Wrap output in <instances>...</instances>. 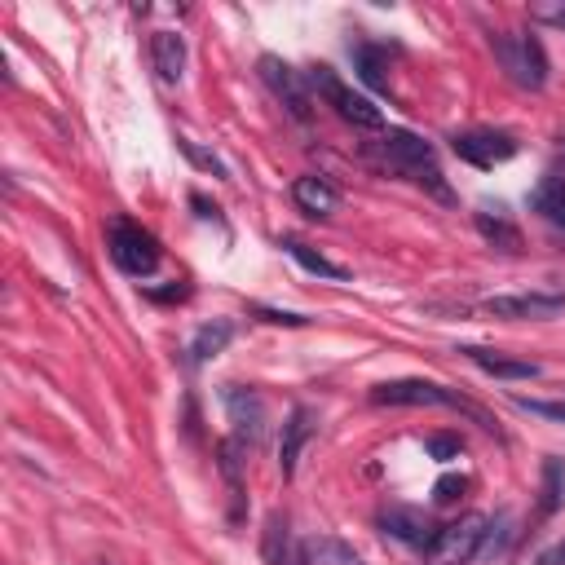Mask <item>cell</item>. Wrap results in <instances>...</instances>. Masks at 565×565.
I'll return each instance as SVG.
<instances>
[{"instance_id":"obj_1","label":"cell","mask_w":565,"mask_h":565,"mask_svg":"<svg viewBox=\"0 0 565 565\" xmlns=\"http://www.w3.org/2000/svg\"><path fill=\"white\" fill-rule=\"evenodd\" d=\"M380 159L393 168V173H402L407 181H415V186H424L433 199H442V204H451V186L442 181V168H437V155L433 146L424 142V137H415L407 129H389L385 137L376 142Z\"/></svg>"},{"instance_id":"obj_2","label":"cell","mask_w":565,"mask_h":565,"mask_svg":"<svg viewBox=\"0 0 565 565\" xmlns=\"http://www.w3.org/2000/svg\"><path fill=\"white\" fill-rule=\"evenodd\" d=\"M499 71L517 84V89H543L548 84V53H543L535 31H495L490 36Z\"/></svg>"},{"instance_id":"obj_3","label":"cell","mask_w":565,"mask_h":565,"mask_svg":"<svg viewBox=\"0 0 565 565\" xmlns=\"http://www.w3.org/2000/svg\"><path fill=\"white\" fill-rule=\"evenodd\" d=\"M371 402L376 407H451V411H464L468 420H477L482 429H495V420L482 407H473L455 389L433 385V380H385V385L371 389Z\"/></svg>"},{"instance_id":"obj_4","label":"cell","mask_w":565,"mask_h":565,"mask_svg":"<svg viewBox=\"0 0 565 565\" xmlns=\"http://www.w3.org/2000/svg\"><path fill=\"white\" fill-rule=\"evenodd\" d=\"M305 84H309V93H318V98L332 106L345 124H354V129H385V111H380L371 98H362V93L349 89V84L340 80L332 67L305 71Z\"/></svg>"},{"instance_id":"obj_5","label":"cell","mask_w":565,"mask_h":565,"mask_svg":"<svg viewBox=\"0 0 565 565\" xmlns=\"http://www.w3.org/2000/svg\"><path fill=\"white\" fill-rule=\"evenodd\" d=\"M490 517L482 513H464L451 526L433 530V539L424 543V565H473L477 552H482Z\"/></svg>"},{"instance_id":"obj_6","label":"cell","mask_w":565,"mask_h":565,"mask_svg":"<svg viewBox=\"0 0 565 565\" xmlns=\"http://www.w3.org/2000/svg\"><path fill=\"white\" fill-rule=\"evenodd\" d=\"M106 248H111V261L124 274H133V279H146V274L159 270V243L142 226H133V221H111Z\"/></svg>"},{"instance_id":"obj_7","label":"cell","mask_w":565,"mask_h":565,"mask_svg":"<svg viewBox=\"0 0 565 565\" xmlns=\"http://www.w3.org/2000/svg\"><path fill=\"white\" fill-rule=\"evenodd\" d=\"M257 71H261L265 89H270L274 98L287 106V115H292L296 124H309V120H314V98H309L305 71L287 67V62H283V58H274V53H265V58L257 62Z\"/></svg>"},{"instance_id":"obj_8","label":"cell","mask_w":565,"mask_h":565,"mask_svg":"<svg viewBox=\"0 0 565 565\" xmlns=\"http://www.w3.org/2000/svg\"><path fill=\"white\" fill-rule=\"evenodd\" d=\"M451 151L473 168H495V164H508L521 151V142L504 129H468L451 137Z\"/></svg>"},{"instance_id":"obj_9","label":"cell","mask_w":565,"mask_h":565,"mask_svg":"<svg viewBox=\"0 0 565 565\" xmlns=\"http://www.w3.org/2000/svg\"><path fill=\"white\" fill-rule=\"evenodd\" d=\"M565 309V292L561 287H535V292H508V296H486L482 301V314L490 318H552Z\"/></svg>"},{"instance_id":"obj_10","label":"cell","mask_w":565,"mask_h":565,"mask_svg":"<svg viewBox=\"0 0 565 565\" xmlns=\"http://www.w3.org/2000/svg\"><path fill=\"white\" fill-rule=\"evenodd\" d=\"M226 411L234 420V437H239V442H257L261 424H265V402L257 398V393L239 389V385H226Z\"/></svg>"},{"instance_id":"obj_11","label":"cell","mask_w":565,"mask_h":565,"mask_svg":"<svg viewBox=\"0 0 565 565\" xmlns=\"http://www.w3.org/2000/svg\"><path fill=\"white\" fill-rule=\"evenodd\" d=\"M460 354L473 362V367H482L486 376H495V380H539V376H543V367H539V362H530V358H508V354H495V349H477V345L460 349Z\"/></svg>"},{"instance_id":"obj_12","label":"cell","mask_w":565,"mask_h":565,"mask_svg":"<svg viewBox=\"0 0 565 565\" xmlns=\"http://www.w3.org/2000/svg\"><path fill=\"white\" fill-rule=\"evenodd\" d=\"M309 437H314V411H309V407H296L292 415H287L283 437H279V473H283V477L296 473V464H301V451H305Z\"/></svg>"},{"instance_id":"obj_13","label":"cell","mask_w":565,"mask_h":565,"mask_svg":"<svg viewBox=\"0 0 565 565\" xmlns=\"http://www.w3.org/2000/svg\"><path fill=\"white\" fill-rule=\"evenodd\" d=\"M380 530H385L389 539H398V543H411V548H424V543L433 539L429 517H424L420 508H398V504L380 513Z\"/></svg>"},{"instance_id":"obj_14","label":"cell","mask_w":565,"mask_h":565,"mask_svg":"<svg viewBox=\"0 0 565 565\" xmlns=\"http://www.w3.org/2000/svg\"><path fill=\"white\" fill-rule=\"evenodd\" d=\"M292 199H296V208H301L305 217H332V212L340 208L336 186L327 177H314V173L292 181Z\"/></svg>"},{"instance_id":"obj_15","label":"cell","mask_w":565,"mask_h":565,"mask_svg":"<svg viewBox=\"0 0 565 565\" xmlns=\"http://www.w3.org/2000/svg\"><path fill=\"white\" fill-rule=\"evenodd\" d=\"M151 62H155V76L164 84H177L181 71H186V40L177 31H155L151 36Z\"/></svg>"},{"instance_id":"obj_16","label":"cell","mask_w":565,"mask_h":565,"mask_svg":"<svg viewBox=\"0 0 565 565\" xmlns=\"http://www.w3.org/2000/svg\"><path fill=\"white\" fill-rule=\"evenodd\" d=\"M301 565H367V561H362L345 539H336V535H309L301 543Z\"/></svg>"},{"instance_id":"obj_17","label":"cell","mask_w":565,"mask_h":565,"mask_svg":"<svg viewBox=\"0 0 565 565\" xmlns=\"http://www.w3.org/2000/svg\"><path fill=\"white\" fill-rule=\"evenodd\" d=\"M261 557H265V565H301V561L292 557V521H287L283 513H270V517H265Z\"/></svg>"},{"instance_id":"obj_18","label":"cell","mask_w":565,"mask_h":565,"mask_svg":"<svg viewBox=\"0 0 565 565\" xmlns=\"http://www.w3.org/2000/svg\"><path fill=\"white\" fill-rule=\"evenodd\" d=\"M283 252L292 257L301 270H309V274H318V279H349V265H340V261H332V257H323L318 248H309V243H301V239H287L283 243Z\"/></svg>"},{"instance_id":"obj_19","label":"cell","mask_w":565,"mask_h":565,"mask_svg":"<svg viewBox=\"0 0 565 565\" xmlns=\"http://www.w3.org/2000/svg\"><path fill=\"white\" fill-rule=\"evenodd\" d=\"M230 340H234V323H230V318H212V323H204L195 336H190V362L217 358Z\"/></svg>"},{"instance_id":"obj_20","label":"cell","mask_w":565,"mask_h":565,"mask_svg":"<svg viewBox=\"0 0 565 565\" xmlns=\"http://www.w3.org/2000/svg\"><path fill=\"white\" fill-rule=\"evenodd\" d=\"M530 204H535V212L543 221H552L557 230H565V177L561 173L543 177L535 186V195H530Z\"/></svg>"},{"instance_id":"obj_21","label":"cell","mask_w":565,"mask_h":565,"mask_svg":"<svg viewBox=\"0 0 565 565\" xmlns=\"http://www.w3.org/2000/svg\"><path fill=\"white\" fill-rule=\"evenodd\" d=\"M243 442L239 437H226V442L217 446V464H221V477H226L230 486V499H234V517H239V504H243Z\"/></svg>"},{"instance_id":"obj_22","label":"cell","mask_w":565,"mask_h":565,"mask_svg":"<svg viewBox=\"0 0 565 565\" xmlns=\"http://www.w3.org/2000/svg\"><path fill=\"white\" fill-rule=\"evenodd\" d=\"M354 67L362 84H371V89H389V53L376 49V45H354Z\"/></svg>"},{"instance_id":"obj_23","label":"cell","mask_w":565,"mask_h":565,"mask_svg":"<svg viewBox=\"0 0 565 565\" xmlns=\"http://www.w3.org/2000/svg\"><path fill=\"white\" fill-rule=\"evenodd\" d=\"M477 234L486 243H495L499 252H521V230L508 217H490V212H477Z\"/></svg>"},{"instance_id":"obj_24","label":"cell","mask_w":565,"mask_h":565,"mask_svg":"<svg viewBox=\"0 0 565 565\" xmlns=\"http://www.w3.org/2000/svg\"><path fill=\"white\" fill-rule=\"evenodd\" d=\"M561 504H565V460L548 455V460H543V499H539V508H543V517H552Z\"/></svg>"},{"instance_id":"obj_25","label":"cell","mask_w":565,"mask_h":565,"mask_svg":"<svg viewBox=\"0 0 565 565\" xmlns=\"http://www.w3.org/2000/svg\"><path fill=\"white\" fill-rule=\"evenodd\" d=\"M513 539H517V530H513V517H495L486 526V539H482V552L477 557L482 561H504L508 557V548H513Z\"/></svg>"},{"instance_id":"obj_26","label":"cell","mask_w":565,"mask_h":565,"mask_svg":"<svg viewBox=\"0 0 565 565\" xmlns=\"http://www.w3.org/2000/svg\"><path fill=\"white\" fill-rule=\"evenodd\" d=\"M177 146H181V155H186L195 168H204V173H212V177H230L226 164H221V159L212 155V151H204V146H195L190 137H177Z\"/></svg>"},{"instance_id":"obj_27","label":"cell","mask_w":565,"mask_h":565,"mask_svg":"<svg viewBox=\"0 0 565 565\" xmlns=\"http://www.w3.org/2000/svg\"><path fill=\"white\" fill-rule=\"evenodd\" d=\"M517 407L521 411H530V415H543V420H557V424H565V398H521V393H517Z\"/></svg>"},{"instance_id":"obj_28","label":"cell","mask_w":565,"mask_h":565,"mask_svg":"<svg viewBox=\"0 0 565 565\" xmlns=\"http://www.w3.org/2000/svg\"><path fill=\"white\" fill-rule=\"evenodd\" d=\"M464 477L460 473H446V477H437V486H433V504L437 508H451L455 504V499H460L464 495Z\"/></svg>"},{"instance_id":"obj_29","label":"cell","mask_w":565,"mask_h":565,"mask_svg":"<svg viewBox=\"0 0 565 565\" xmlns=\"http://www.w3.org/2000/svg\"><path fill=\"white\" fill-rule=\"evenodd\" d=\"M429 455H433V460H460V455H464V442H460V437H451V433H433L429 437Z\"/></svg>"},{"instance_id":"obj_30","label":"cell","mask_w":565,"mask_h":565,"mask_svg":"<svg viewBox=\"0 0 565 565\" xmlns=\"http://www.w3.org/2000/svg\"><path fill=\"white\" fill-rule=\"evenodd\" d=\"M530 18H535V23H548V27L565 31V0H561V5H535V9H530Z\"/></svg>"},{"instance_id":"obj_31","label":"cell","mask_w":565,"mask_h":565,"mask_svg":"<svg viewBox=\"0 0 565 565\" xmlns=\"http://www.w3.org/2000/svg\"><path fill=\"white\" fill-rule=\"evenodd\" d=\"M261 323H274V327H305L309 318L305 314H283V309H257Z\"/></svg>"},{"instance_id":"obj_32","label":"cell","mask_w":565,"mask_h":565,"mask_svg":"<svg viewBox=\"0 0 565 565\" xmlns=\"http://www.w3.org/2000/svg\"><path fill=\"white\" fill-rule=\"evenodd\" d=\"M539 565H565V543H557V552H548Z\"/></svg>"},{"instance_id":"obj_33","label":"cell","mask_w":565,"mask_h":565,"mask_svg":"<svg viewBox=\"0 0 565 565\" xmlns=\"http://www.w3.org/2000/svg\"><path fill=\"white\" fill-rule=\"evenodd\" d=\"M102 565H111V561H102Z\"/></svg>"}]
</instances>
